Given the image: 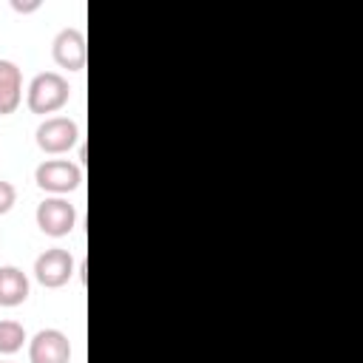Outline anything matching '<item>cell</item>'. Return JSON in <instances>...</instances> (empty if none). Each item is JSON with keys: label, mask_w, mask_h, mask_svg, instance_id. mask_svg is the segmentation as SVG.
<instances>
[{"label": "cell", "mask_w": 363, "mask_h": 363, "mask_svg": "<svg viewBox=\"0 0 363 363\" xmlns=\"http://www.w3.org/2000/svg\"><path fill=\"white\" fill-rule=\"evenodd\" d=\"M34 139H37V147L43 153H65V150H71L77 145L79 128L68 116H48V119L40 122Z\"/></svg>", "instance_id": "cell-4"}, {"label": "cell", "mask_w": 363, "mask_h": 363, "mask_svg": "<svg viewBox=\"0 0 363 363\" xmlns=\"http://www.w3.org/2000/svg\"><path fill=\"white\" fill-rule=\"evenodd\" d=\"M71 96V85L62 74L57 71H43L31 79L28 85V94H26V102H28V111L31 113H54L60 111Z\"/></svg>", "instance_id": "cell-1"}, {"label": "cell", "mask_w": 363, "mask_h": 363, "mask_svg": "<svg viewBox=\"0 0 363 363\" xmlns=\"http://www.w3.org/2000/svg\"><path fill=\"white\" fill-rule=\"evenodd\" d=\"M51 54H54V62L60 65V68H68V71H82V65H85V54H88V48H85V34L79 31V28H62L57 37H54V43H51Z\"/></svg>", "instance_id": "cell-7"}, {"label": "cell", "mask_w": 363, "mask_h": 363, "mask_svg": "<svg viewBox=\"0 0 363 363\" xmlns=\"http://www.w3.org/2000/svg\"><path fill=\"white\" fill-rule=\"evenodd\" d=\"M34 218H37V227H40L45 235L62 238V235H68V233L74 230V224H77V210H74V204H71L68 199L51 196V199H43V201L37 204Z\"/></svg>", "instance_id": "cell-3"}, {"label": "cell", "mask_w": 363, "mask_h": 363, "mask_svg": "<svg viewBox=\"0 0 363 363\" xmlns=\"http://www.w3.org/2000/svg\"><path fill=\"white\" fill-rule=\"evenodd\" d=\"M26 343V329L17 320H0V354H14Z\"/></svg>", "instance_id": "cell-10"}, {"label": "cell", "mask_w": 363, "mask_h": 363, "mask_svg": "<svg viewBox=\"0 0 363 363\" xmlns=\"http://www.w3.org/2000/svg\"><path fill=\"white\" fill-rule=\"evenodd\" d=\"M71 275H74V258H71L68 250L51 247L43 255H37V261H34V278L48 289H57V286L68 284Z\"/></svg>", "instance_id": "cell-5"}, {"label": "cell", "mask_w": 363, "mask_h": 363, "mask_svg": "<svg viewBox=\"0 0 363 363\" xmlns=\"http://www.w3.org/2000/svg\"><path fill=\"white\" fill-rule=\"evenodd\" d=\"M34 182H37V187H43L48 193L62 196L82 184V167L68 159H45L43 164H37Z\"/></svg>", "instance_id": "cell-2"}, {"label": "cell", "mask_w": 363, "mask_h": 363, "mask_svg": "<svg viewBox=\"0 0 363 363\" xmlns=\"http://www.w3.org/2000/svg\"><path fill=\"white\" fill-rule=\"evenodd\" d=\"M14 201H17V190H14V184H11V182H0V216L9 213V210L14 207Z\"/></svg>", "instance_id": "cell-11"}, {"label": "cell", "mask_w": 363, "mask_h": 363, "mask_svg": "<svg viewBox=\"0 0 363 363\" xmlns=\"http://www.w3.org/2000/svg\"><path fill=\"white\" fill-rule=\"evenodd\" d=\"M28 298V278L17 267H0V306H20Z\"/></svg>", "instance_id": "cell-9"}, {"label": "cell", "mask_w": 363, "mask_h": 363, "mask_svg": "<svg viewBox=\"0 0 363 363\" xmlns=\"http://www.w3.org/2000/svg\"><path fill=\"white\" fill-rule=\"evenodd\" d=\"M31 363H71V340L60 329H40L28 343Z\"/></svg>", "instance_id": "cell-6"}, {"label": "cell", "mask_w": 363, "mask_h": 363, "mask_svg": "<svg viewBox=\"0 0 363 363\" xmlns=\"http://www.w3.org/2000/svg\"><path fill=\"white\" fill-rule=\"evenodd\" d=\"M11 9H14V11H34V9H40V0H31V3H20V0H11Z\"/></svg>", "instance_id": "cell-12"}, {"label": "cell", "mask_w": 363, "mask_h": 363, "mask_svg": "<svg viewBox=\"0 0 363 363\" xmlns=\"http://www.w3.org/2000/svg\"><path fill=\"white\" fill-rule=\"evenodd\" d=\"M23 99V74L11 60H0V116L14 113Z\"/></svg>", "instance_id": "cell-8"}]
</instances>
